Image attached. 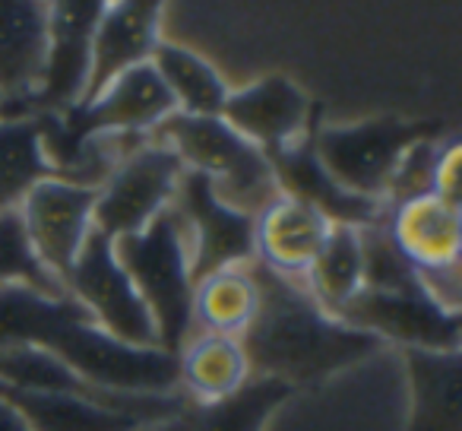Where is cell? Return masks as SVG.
Here are the masks:
<instances>
[{"label": "cell", "mask_w": 462, "mask_h": 431, "mask_svg": "<svg viewBox=\"0 0 462 431\" xmlns=\"http://www.w3.org/2000/svg\"><path fill=\"white\" fill-rule=\"evenodd\" d=\"M257 283V314L238 336L254 378H273L298 387H314L377 355L383 342L329 314L301 279L279 276L251 260Z\"/></svg>", "instance_id": "obj_1"}, {"label": "cell", "mask_w": 462, "mask_h": 431, "mask_svg": "<svg viewBox=\"0 0 462 431\" xmlns=\"http://www.w3.org/2000/svg\"><path fill=\"white\" fill-rule=\"evenodd\" d=\"M35 346L73 365L108 390H178V359L162 349H134L111 340L70 295H45L23 283L0 286V349Z\"/></svg>", "instance_id": "obj_2"}, {"label": "cell", "mask_w": 462, "mask_h": 431, "mask_svg": "<svg viewBox=\"0 0 462 431\" xmlns=\"http://www.w3.org/2000/svg\"><path fill=\"white\" fill-rule=\"evenodd\" d=\"M117 264L149 308L159 349L178 355L193 336V276L190 248L178 212L168 206L143 232L115 241Z\"/></svg>", "instance_id": "obj_3"}, {"label": "cell", "mask_w": 462, "mask_h": 431, "mask_svg": "<svg viewBox=\"0 0 462 431\" xmlns=\"http://www.w3.org/2000/svg\"><path fill=\"white\" fill-rule=\"evenodd\" d=\"M152 140L171 146L184 168L206 174L225 203L238 206L251 216H257L266 203L282 193L263 149L245 140L222 117L174 111L152 130Z\"/></svg>", "instance_id": "obj_4"}, {"label": "cell", "mask_w": 462, "mask_h": 431, "mask_svg": "<svg viewBox=\"0 0 462 431\" xmlns=\"http://www.w3.org/2000/svg\"><path fill=\"white\" fill-rule=\"evenodd\" d=\"M443 121H402V117H371V121L314 127V153L333 181L346 191L386 203L393 172L405 149L418 140L443 136Z\"/></svg>", "instance_id": "obj_5"}, {"label": "cell", "mask_w": 462, "mask_h": 431, "mask_svg": "<svg viewBox=\"0 0 462 431\" xmlns=\"http://www.w3.org/2000/svg\"><path fill=\"white\" fill-rule=\"evenodd\" d=\"M48 67L39 92L29 98H0V117L64 115L83 98L92 67V39L108 0H45Z\"/></svg>", "instance_id": "obj_6"}, {"label": "cell", "mask_w": 462, "mask_h": 431, "mask_svg": "<svg viewBox=\"0 0 462 431\" xmlns=\"http://www.w3.org/2000/svg\"><path fill=\"white\" fill-rule=\"evenodd\" d=\"M64 289L73 302L83 305L102 333L134 349H159L155 323L134 283L117 264L115 241L92 229L77 264L64 276Z\"/></svg>", "instance_id": "obj_7"}, {"label": "cell", "mask_w": 462, "mask_h": 431, "mask_svg": "<svg viewBox=\"0 0 462 431\" xmlns=\"http://www.w3.org/2000/svg\"><path fill=\"white\" fill-rule=\"evenodd\" d=\"M180 174L184 162L178 153L149 136V143L117 162V168L96 191L92 229L111 241L143 232L159 212L171 206Z\"/></svg>", "instance_id": "obj_8"}, {"label": "cell", "mask_w": 462, "mask_h": 431, "mask_svg": "<svg viewBox=\"0 0 462 431\" xmlns=\"http://www.w3.org/2000/svg\"><path fill=\"white\" fill-rule=\"evenodd\" d=\"M190 248L193 283L225 267H245L257 254V216L225 203L212 181L184 168L171 197Z\"/></svg>", "instance_id": "obj_9"}, {"label": "cell", "mask_w": 462, "mask_h": 431, "mask_svg": "<svg viewBox=\"0 0 462 431\" xmlns=\"http://www.w3.org/2000/svg\"><path fill=\"white\" fill-rule=\"evenodd\" d=\"M342 323L377 336L383 346L399 349H462V314L449 311L424 286L409 292H380L361 286L358 295L342 305Z\"/></svg>", "instance_id": "obj_10"}, {"label": "cell", "mask_w": 462, "mask_h": 431, "mask_svg": "<svg viewBox=\"0 0 462 431\" xmlns=\"http://www.w3.org/2000/svg\"><path fill=\"white\" fill-rule=\"evenodd\" d=\"M96 191L64 178H45L16 206L23 232L45 270L64 283L92 232Z\"/></svg>", "instance_id": "obj_11"}, {"label": "cell", "mask_w": 462, "mask_h": 431, "mask_svg": "<svg viewBox=\"0 0 462 431\" xmlns=\"http://www.w3.org/2000/svg\"><path fill=\"white\" fill-rule=\"evenodd\" d=\"M310 111V98L291 80L263 77L245 89L228 92L218 117L263 153H276L308 134Z\"/></svg>", "instance_id": "obj_12"}, {"label": "cell", "mask_w": 462, "mask_h": 431, "mask_svg": "<svg viewBox=\"0 0 462 431\" xmlns=\"http://www.w3.org/2000/svg\"><path fill=\"white\" fill-rule=\"evenodd\" d=\"M314 127L301 136L298 143L276 153H266L276 174V184L282 193L295 200H304L314 210H320L329 222H346V226H374V222H383L390 206L380 203V200H367L358 193L346 191L333 181V174L323 168V162L314 153Z\"/></svg>", "instance_id": "obj_13"}, {"label": "cell", "mask_w": 462, "mask_h": 431, "mask_svg": "<svg viewBox=\"0 0 462 431\" xmlns=\"http://www.w3.org/2000/svg\"><path fill=\"white\" fill-rule=\"evenodd\" d=\"M333 222L304 200L279 193L257 212V254L254 260L279 276L301 279L314 267Z\"/></svg>", "instance_id": "obj_14"}, {"label": "cell", "mask_w": 462, "mask_h": 431, "mask_svg": "<svg viewBox=\"0 0 462 431\" xmlns=\"http://www.w3.org/2000/svg\"><path fill=\"white\" fill-rule=\"evenodd\" d=\"M165 0H108L96 39H92L89 83L79 102L96 96L111 77L136 64H146L159 45V23Z\"/></svg>", "instance_id": "obj_15"}, {"label": "cell", "mask_w": 462, "mask_h": 431, "mask_svg": "<svg viewBox=\"0 0 462 431\" xmlns=\"http://www.w3.org/2000/svg\"><path fill=\"white\" fill-rule=\"evenodd\" d=\"M386 229L402 258L418 273L459 267V206L447 203L437 193H424V197L390 206Z\"/></svg>", "instance_id": "obj_16"}, {"label": "cell", "mask_w": 462, "mask_h": 431, "mask_svg": "<svg viewBox=\"0 0 462 431\" xmlns=\"http://www.w3.org/2000/svg\"><path fill=\"white\" fill-rule=\"evenodd\" d=\"M48 67V4L0 0V98L39 92Z\"/></svg>", "instance_id": "obj_17"}, {"label": "cell", "mask_w": 462, "mask_h": 431, "mask_svg": "<svg viewBox=\"0 0 462 431\" xmlns=\"http://www.w3.org/2000/svg\"><path fill=\"white\" fill-rule=\"evenodd\" d=\"M409 378V422L405 431H462L459 380L462 349H399Z\"/></svg>", "instance_id": "obj_18"}, {"label": "cell", "mask_w": 462, "mask_h": 431, "mask_svg": "<svg viewBox=\"0 0 462 431\" xmlns=\"http://www.w3.org/2000/svg\"><path fill=\"white\" fill-rule=\"evenodd\" d=\"M291 387L273 378H251L235 397L197 403L184 397L180 409L140 431H266L270 418L291 399Z\"/></svg>", "instance_id": "obj_19"}, {"label": "cell", "mask_w": 462, "mask_h": 431, "mask_svg": "<svg viewBox=\"0 0 462 431\" xmlns=\"http://www.w3.org/2000/svg\"><path fill=\"white\" fill-rule=\"evenodd\" d=\"M174 359H178V390L197 403H218L235 397L254 378L238 336L193 330Z\"/></svg>", "instance_id": "obj_20"}, {"label": "cell", "mask_w": 462, "mask_h": 431, "mask_svg": "<svg viewBox=\"0 0 462 431\" xmlns=\"http://www.w3.org/2000/svg\"><path fill=\"white\" fill-rule=\"evenodd\" d=\"M0 399L14 406L32 431H140L143 422L127 412L105 409L70 393H32L0 384Z\"/></svg>", "instance_id": "obj_21"}, {"label": "cell", "mask_w": 462, "mask_h": 431, "mask_svg": "<svg viewBox=\"0 0 462 431\" xmlns=\"http://www.w3.org/2000/svg\"><path fill=\"white\" fill-rule=\"evenodd\" d=\"M257 314V283L251 264L225 267L193 283V330L241 336Z\"/></svg>", "instance_id": "obj_22"}, {"label": "cell", "mask_w": 462, "mask_h": 431, "mask_svg": "<svg viewBox=\"0 0 462 431\" xmlns=\"http://www.w3.org/2000/svg\"><path fill=\"white\" fill-rule=\"evenodd\" d=\"M149 64L159 70L162 83L168 86L180 115H197V117L222 115V105L231 89L225 86V80L218 77V70L209 61L193 54L190 48L159 42Z\"/></svg>", "instance_id": "obj_23"}, {"label": "cell", "mask_w": 462, "mask_h": 431, "mask_svg": "<svg viewBox=\"0 0 462 431\" xmlns=\"http://www.w3.org/2000/svg\"><path fill=\"white\" fill-rule=\"evenodd\" d=\"M45 178L54 168L42 146V117H0V212L16 210Z\"/></svg>", "instance_id": "obj_24"}, {"label": "cell", "mask_w": 462, "mask_h": 431, "mask_svg": "<svg viewBox=\"0 0 462 431\" xmlns=\"http://www.w3.org/2000/svg\"><path fill=\"white\" fill-rule=\"evenodd\" d=\"M304 286H308L310 295H314L329 314H339L342 305L358 295V289L365 286V258H361L358 226L333 222L320 254H317L314 267H310L308 276H304Z\"/></svg>", "instance_id": "obj_25"}, {"label": "cell", "mask_w": 462, "mask_h": 431, "mask_svg": "<svg viewBox=\"0 0 462 431\" xmlns=\"http://www.w3.org/2000/svg\"><path fill=\"white\" fill-rule=\"evenodd\" d=\"M7 283L32 286V289L45 292V295H54V298L67 295L64 283H60L51 270H45L42 260L32 254L16 210L0 212V286H7Z\"/></svg>", "instance_id": "obj_26"}, {"label": "cell", "mask_w": 462, "mask_h": 431, "mask_svg": "<svg viewBox=\"0 0 462 431\" xmlns=\"http://www.w3.org/2000/svg\"><path fill=\"white\" fill-rule=\"evenodd\" d=\"M449 140H453V136H449ZM447 143H443V136H430V140H418L405 149L396 172H393L390 191H386V206H396V203H405V200L434 193L437 165H440Z\"/></svg>", "instance_id": "obj_27"}, {"label": "cell", "mask_w": 462, "mask_h": 431, "mask_svg": "<svg viewBox=\"0 0 462 431\" xmlns=\"http://www.w3.org/2000/svg\"><path fill=\"white\" fill-rule=\"evenodd\" d=\"M434 193L447 203L459 206V140H449L443 149V159L437 165V178H434Z\"/></svg>", "instance_id": "obj_28"}, {"label": "cell", "mask_w": 462, "mask_h": 431, "mask_svg": "<svg viewBox=\"0 0 462 431\" xmlns=\"http://www.w3.org/2000/svg\"><path fill=\"white\" fill-rule=\"evenodd\" d=\"M0 431H32V428H29V422L14 409V406H7L4 399H0Z\"/></svg>", "instance_id": "obj_29"}]
</instances>
